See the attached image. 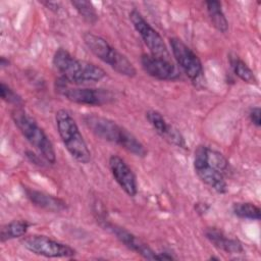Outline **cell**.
<instances>
[{"instance_id":"19","label":"cell","mask_w":261,"mask_h":261,"mask_svg":"<svg viewBox=\"0 0 261 261\" xmlns=\"http://www.w3.org/2000/svg\"><path fill=\"white\" fill-rule=\"evenodd\" d=\"M228 59L232 71L239 79L248 84H257V79L253 70L239 56L236 54H230Z\"/></svg>"},{"instance_id":"26","label":"cell","mask_w":261,"mask_h":261,"mask_svg":"<svg viewBox=\"0 0 261 261\" xmlns=\"http://www.w3.org/2000/svg\"><path fill=\"white\" fill-rule=\"evenodd\" d=\"M8 60H5V58L4 57H1V60H0V65L2 66V67H4V66H7L8 65Z\"/></svg>"},{"instance_id":"14","label":"cell","mask_w":261,"mask_h":261,"mask_svg":"<svg viewBox=\"0 0 261 261\" xmlns=\"http://www.w3.org/2000/svg\"><path fill=\"white\" fill-rule=\"evenodd\" d=\"M146 117L149 121V123L153 126V128L159 134L162 138L167 140L169 143L185 148L186 147V141L184 136L180 134V132L172 126L171 124L167 123L165 118L162 116V114L156 110H149L146 113Z\"/></svg>"},{"instance_id":"2","label":"cell","mask_w":261,"mask_h":261,"mask_svg":"<svg viewBox=\"0 0 261 261\" xmlns=\"http://www.w3.org/2000/svg\"><path fill=\"white\" fill-rule=\"evenodd\" d=\"M53 65L60 73L61 79L73 85L96 83L106 75V72L100 66L77 59L63 48L55 51Z\"/></svg>"},{"instance_id":"25","label":"cell","mask_w":261,"mask_h":261,"mask_svg":"<svg viewBox=\"0 0 261 261\" xmlns=\"http://www.w3.org/2000/svg\"><path fill=\"white\" fill-rule=\"evenodd\" d=\"M174 258L166 252L158 253V260H173Z\"/></svg>"},{"instance_id":"5","label":"cell","mask_w":261,"mask_h":261,"mask_svg":"<svg viewBox=\"0 0 261 261\" xmlns=\"http://www.w3.org/2000/svg\"><path fill=\"white\" fill-rule=\"evenodd\" d=\"M84 42L88 49L100 60L107 63L116 72L121 75L133 77L137 70L133 63L114 47H112L104 38L93 33H85Z\"/></svg>"},{"instance_id":"7","label":"cell","mask_w":261,"mask_h":261,"mask_svg":"<svg viewBox=\"0 0 261 261\" xmlns=\"http://www.w3.org/2000/svg\"><path fill=\"white\" fill-rule=\"evenodd\" d=\"M21 243L33 254L47 258H70L75 255V250L70 246L46 236H29L23 238Z\"/></svg>"},{"instance_id":"6","label":"cell","mask_w":261,"mask_h":261,"mask_svg":"<svg viewBox=\"0 0 261 261\" xmlns=\"http://www.w3.org/2000/svg\"><path fill=\"white\" fill-rule=\"evenodd\" d=\"M56 91L70 102L89 106H101L114 99L113 94L108 90L70 87V84L61 77L56 81Z\"/></svg>"},{"instance_id":"3","label":"cell","mask_w":261,"mask_h":261,"mask_svg":"<svg viewBox=\"0 0 261 261\" xmlns=\"http://www.w3.org/2000/svg\"><path fill=\"white\" fill-rule=\"evenodd\" d=\"M11 118L27 141L39 151L46 161L54 164L56 162V153L53 144L38 122L21 108L13 109Z\"/></svg>"},{"instance_id":"15","label":"cell","mask_w":261,"mask_h":261,"mask_svg":"<svg viewBox=\"0 0 261 261\" xmlns=\"http://www.w3.org/2000/svg\"><path fill=\"white\" fill-rule=\"evenodd\" d=\"M205 236L214 247L226 253L239 254L244 251L243 245L239 240L228 238L218 228H215V227L206 228Z\"/></svg>"},{"instance_id":"16","label":"cell","mask_w":261,"mask_h":261,"mask_svg":"<svg viewBox=\"0 0 261 261\" xmlns=\"http://www.w3.org/2000/svg\"><path fill=\"white\" fill-rule=\"evenodd\" d=\"M25 193H27L28 198L34 205H36L42 209H45L47 211L60 212L67 208V205L63 200H61L60 198L54 197L52 195L46 194L44 192L27 189Z\"/></svg>"},{"instance_id":"24","label":"cell","mask_w":261,"mask_h":261,"mask_svg":"<svg viewBox=\"0 0 261 261\" xmlns=\"http://www.w3.org/2000/svg\"><path fill=\"white\" fill-rule=\"evenodd\" d=\"M260 114H261V109L260 107H253L250 112H249V117L251 122L259 127L261 125V119H260Z\"/></svg>"},{"instance_id":"11","label":"cell","mask_w":261,"mask_h":261,"mask_svg":"<svg viewBox=\"0 0 261 261\" xmlns=\"http://www.w3.org/2000/svg\"><path fill=\"white\" fill-rule=\"evenodd\" d=\"M141 64L147 74L160 81H174L179 76L176 67L169 60L152 54H142Z\"/></svg>"},{"instance_id":"22","label":"cell","mask_w":261,"mask_h":261,"mask_svg":"<svg viewBox=\"0 0 261 261\" xmlns=\"http://www.w3.org/2000/svg\"><path fill=\"white\" fill-rule=\"evenodd\" d=\"M71 5L75 8V10L79 12V14L87 22L94 24L98 20L97 11H96L94 5L90 1L74 0V1H71Z\"/></svg>"},{"instance_id":"12","label":"cell","mask_w":261,"mask_h":261,"mask_svg":"<svg viewBox=\"0 0 261 261\" xmlns=\"http://www.w3.org/2000/svg\"><path fill=\"white\" fill-rule=\"evenodd\" d=\"M109 167L113 177L125 194L129 197H135L138 193L137 179L127 163L121 157L112 155L109 158Z\"/></svg>"},{"instance_id":"18","label":"cell","mask_w":261,"mask_h":261,"mask_svg":"<svg viewBox=\"0 0 261 261\" xmlns=\"http://www.w3.org/2000/svg\"><path fill=\"white\" fill-rule=\"evenodd\" d=\"M205 5L213 27L221 33L227 32L228 22L221 9V3L219 1H206Z\"/></svg>"},{"instance_id":"4","label":"cell","mask_w":261,"mask_h":261,"mask_svg":"<svg viewBox=\"0 0 261 261\" xmlns=\"http://www.w3.org/2000/svg\"><path fill=\"white\" fill-rule=\"evenodd\" d=\"M55 122L61 141L69 154L80 163H88L91 160V152L71 114L65 109H60L55 114Z\"/></svg>"},{"instance_id":"13","label":"cell","mask_w":261,"mask_h":261,"mask_svg":"<svg viewBox=\"0 0 261 261\" xmlns=\"http://www.w3.org/2000/svg\"><path fill=\"white\" fill-rule=\"evenodd\" d=\"M108 230H110L124 246L128 249L135 251L137 254L141 255L148 260H158V253H155L147 244L141 241L139 238L124 229L112 223H106L104 225Z\"/></svg>"},{"instance_id":"23","label":"cell","mask_w":261,"mask_h":261,"mask_svg":"<svg viewBox=\"0 0 261 261\" xmlns=\"http://www.w3.org/2000/svg\"><path fill=\"white\" fill-rule=\"evenodd\" d=\"M0 95L2 100H4L7 103L13 104L15 106L22 104V100L20 96H18L9 86H7L3 82L0 84Z\"/></svg>"},{"instance_id":"20","label":"cell","mask_w":261,"mask_h":261,"mask_svg":"<svg viewBox=\"0 0 261 261\" xmlns=\"http://www.w3.org/2000/svg\"><path fill=\"white\" fill-rule=\"evenodd\" d=\"M119 146L137 157H145L147 155L145 146L127 129H124Z\"/></svg>"},{"instance_id":"8","label":"cell","mask_w":261,"mask_h":261,"mask_svg":"<svg viewBox=\"0 0 261 261\" xmlns=\"http://www.w3.org/2000/svg\"><path fill=\"white\" fill-rule=\"evenodd\" d=\"M129 19L136 31L141 36L145 45L150 50L151 54L168 60L169 52L165 43L163 42V39L158 34V32L149 24V22L137 9H133L129 12Z\"/></svg>"},{"instance_id":"17","label":"cell","mask_w":261,"mask_h":261,"mask_svg":"<svg viewBox=\"0 0 261 261\" xmlns=\"http://www.w3.org/2000/svg\"><path fill=\"white\" fill-rule=\"evenodd\" d=\"M30 227V223L23 219L12 220L1 227L0 240L1 242H6L16 238L23 237Z\"/></svg>"},{"instance_id":"10","label":"cell","mask_w":261,"mask_h":261,"mask_svg":"<svg viewBox=\"0 0 261 261\" xmlns=\"http://www.w3.org/2000/svg\"><path fill=\"white\" fill-rule=\"evenodd\" d=\"M84 122L96 137L117 145L120 144L125 128L115 121L97 114H86Z\"/></svg>"},{"instance_id":"21","label":"cell","mask_w":261,"mask_h":261,"mask_svg":"<svg viewBox=\"0 0 261 261\" xmlns=\"http://www.w3.org/2000/svg\"><path fill=\"white\" fill-rule=\"evenodd\" d=\"M232 212L236 216L243 219L259 220L260 209L253 203L250 202H239L232 205Z\"/></svg>"},{"instance_id":"1","label":"cell","mask_w":261,"mask_h":261,"mask_svg":"<svg viewBox=\"0 0 261 261\" xmlns=\"http://www.w3.org/2000/svg\"><path fill=\"white\" fill-rule=\"evenodd\" d=\"M194 168L198 177L215 192H227L224 174L228 168V161L220 152L207 146H198L194 155Z\"/></svg>"},{"instance_id":"9","label":"cell","mask_w":261,"mask_h":261,"mask_svg":"<svg viewBox=\"0 0 261 261\" xmlns=\"http://www.w3.org/2000/svg\"><path fill=\"white\" fill-rule=\"evenodd\" d=\"M169 43L177 64L192 81H197L203 73V66L200 58L181 40L171 38Z\"/></svg>"}]
</instances>
